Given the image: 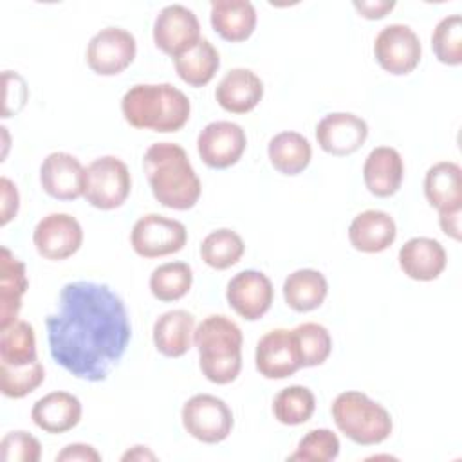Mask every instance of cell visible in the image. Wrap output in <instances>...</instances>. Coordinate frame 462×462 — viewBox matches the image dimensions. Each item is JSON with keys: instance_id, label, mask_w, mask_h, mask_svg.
I'll return each mask as SVG.
<instances>
[{"instance_id": "obj_1", "label": "cell", "mask_w": 462, "mask_h": 462, "mask_svg": "<svg viewBox=\"0 0 462 462\" xmlns=\"http://www.w3.org/2000/svg\"><path fill=\"white\" fill-rule=\"evenodd\" d=\"M51 357L70 375L99 383L123 359L132 339L125 301L106 283L78 280L60 291L45 318Z\"/></svg>"}, {"instance_id": "obj_2", "label": "cell", "mask_w": 462, "mask_h": 462, "mask_svg": "<svg viewBox=\"0 0 462 462\" xmlns=\"http://www.w3.org/2000/svg\"><path fill=\"white\" fill-rule=\"evenodd\" d=\"M143 168L155 200L170 209H191L202 191L186 150L175 143H153L143 155Z\"/></svg>"}, {"instance_id": "obj_3", "label": "cell", "mask_w": 462, "mask_h": 462, "mask_svg": "<svg viewBox=\"0 0 462 462\" xmlns=\"http://www.w3.org/2000/svg\"><path fill=\"white\" fill-rule=\"evenodd\" d=\"M121 112L134 128L170 134L188 123L191 103L170 83H137L125 92Z\"/></svg>"}, {"instance_id": "obj_4", "label": "cell", "mask_w": 462, "mask_h": 462, "mask_svg": "<svg viewBox=\"0 0 462 462\" xmlns=\"http://www.w3.org/2000/svg\"><path fill=\"white\" fill-rule=\"evenodd\" d=\"M202 375L215 384L233 383L242 370L240 327L224 314L204 318L193 334Z\"/></svg>"}, {"instance_id": "obj_5", "label": "cell", "mask_w": 462, "mask_h": 462, "mask_svg": "<svg viewBox=\"0 0 462 462\" xmlns=\"http://www.w3.org/2000/svg\"><path fill=\"white\" fill-rule=\"evenodd\" d=\"M337 430L359 446L384 442L393 430L390 411L357 390L341 392L330 408Z\"/></svg>"}, {"instance_id": "obj_6", "label": "cell", "mask_w": 462, "mask_h": 462, "mask_svg": "<svg viewBox=\"0 0 462 462\" xmlns=\"http://www.w3.org/2000/svg\"><path fill=\"white\" fill-rule=\"evenodd\" d=\"M132 189L128 166L116 155L94 159L85 168L83 197L97 209L110 211L123 206Z\"/></svg>"}, {"instance_id": "obj_7", "label": "cell", "mask_w": 462, "mask_h": 462, "mask_svg": "<svg viewBox=\"0 0 462 462\" xmlns=\"http://www.w3.org/2000/svg\"><path fill=\"white\" fill-rule=\"evenodd\" d=\"M180 419L184 430L204 444H218L226 440L233 430L231 408L211 393L189 397L180 410Z\"/></svg>"}, {"instance_id": "obj_8", "label": "cell", "mask_w": 462, "mask_h": 462, "mask_svg": "<svg viewBox=\"0 0 462 462\" xmlns=\"http://www.w3.org/2000/svg\"><path fill=\"white\" fill-rule=\"evenodd\" d=\"M186 242V226L175 218L157 213L141 217L130 233L132 249L143 258H161L179 253Z\"/></svg>"}, {"instance_id": "obj_9", "label": "cell", "mask_w": 462, "mask_h": 462, "mask_svg": "<svg viewBox=\"0 0 462 462\" xmlns=\"http://www.w3.org/2000/svg\"><path fill=\"white\" fill-rule=\"evenodd\" d=\"M374 56L383 70L393 76H406L419 65L422 45L410 25L390 23L377 32Z\"/></svg>"}, {"instance_id": "obj_10", "label": "cell", "mask_w": 462, "mask_h": 462, "mask_svg": "<svg viewBox=\"0 0 462 462\" xmlns=\"http://www.w3.org/2000/svg\"><path fill=\"white\" fill-rule=\"evenodd\" d=\"M137 52L135 38L123 27L97 31L87 45V65L99 76H117L130 67Z\"/></svg>"}, {"instance_id": "obj_11", "label": "cell", "mask_w": 462, "mask_h": 462, "mask_svg": "<svg viewBox=\"0 0 462 462\" xmlns=\"http://www.w3.org/2000/svg\"><path fill=\"white\" fill-rule=\"evenodd\" d=\"M200 38L197 14L180 4L166 5L155 16L153 42L157 49L171 58H177L195 47Z\"/></svg>"}, {"instance_id": "obj_12", "label": "cell", "mask_w": 462, "mask_h": 462, "mask_svg": "<svg viewBox=\"0 0 462 462\" xmlns=\"http://www.w3.org/2000/svg\"><path fill=\"white\" fill-rule=\"evenodd\" d=\"M247 146L245 132L231 121H213L197 137V152L202 162L213 170H226L240 161Z\"/></svg>"}, {"instance_id": "obj_13", "label": "cell", "mask_w": 462, "mask_h": 462, "mask_svg": "<svg viewBox=\"0 0 462 462\" xmlns=\"http://www.w3.org/2000/svg\"><path fill=\"white\" fill-rule=\"evenodd\" d=\"M32 242L42 258L58 262L78 253L83 244V229L69 213H49L36 224Z\"/></svg>"}, {"instance_id": "obj_14", "label": "cell", "mask_w": 462, "mask_h": 462, "mask_svg": "<svg viewBox=\"0 0 462 462\" xmlns=\"http://www.w3.org/2000/svg\"><path fill=\"white\" fill-rule=\"evenodd\" d=\"M273 283L262 271L245 269L227 282L226 300L229 307L247 321L263 318L273 305Z\"/></svg>"}, {"instance_id": "obj_15", "label": "cell", "mask_w": 462, "mask_h": 462, "mask_svg": "<svg viewBox=\"0 0 462 462\" xmlns=\"http://www.w3.org/2000/svg\"><path fill=\"white\" fill-rule=\"evenodd\" d=\"M254 365L265 379H287L301 368L292 330L274 328L265 332L254 352Z\"/></svg>"}, {"instance_id": "obj_16", "label": "cell", "mask_w": 462, "mask_h": 462, "mask_svg": "<svg viewBox=\"0 0 462 462\" xmlns=\"http://www.w3.org/2000/svg\"><path fill=\"white\" fill-rule=\"evenodd\" d=\"M368 137V125L352 112L327 114L316 125V141L330 155L345 157L357 152Z\"/></svg>"}, {"instance_id": "obj_17", "label": "cell", "mask_w": 462, "mask_h": 462, "mask_svg": "<svg viewBox=\"0 0 462 462\" xmlns=\"http://www.w3.org/2000/svg\"><path fill=\"white\" fill-rule=\"evenodd\" d=\"M40 184L56 200H76L85 189V168L67 152L49 153L40 166Z\"/></svg>"}, {"instance_id": "obj_18", "label": "cell", "mask_w": 462, "mask_h": 462, "mask_svg": "<svg viewBox=\"0 0 462 462\" xmlns=\"http://www.w3.org/2000/svg\"><path fill=\"white\" fill-rule=\"evenodd\" d=\"M401 271L417 282L437 280L448 263L442 244L430 236H413L399 249Z\"/></svg>"}, {"instance_id": "obj_19", "label": "cell", "mask_w": 462, "mask_h": 462, "mask_svg": "<svg viewBox=\"0 0 462 462\" xmlns=\"http://www.w3.org/2000/svg\"><path fill=\"white\" fill-rule=\"evenodd\" d=\"M263 97L262 79L249 69H231L217 85V103L231 114H247Z\"/></svg>"}, {"instance_id": "obj_20", "label": "cell", "mask_w": 462, "mask_h": 462, "mask_svg": "<svg viewBox=\"0 0 462 462\" xmlns=\"http://www.w3.org/2000/svg\"><path fill=\"white\" fill-rule=\"evenodd\" d=\"M404 179L401 153L390 146L374 148L363 164V180L375 197H392L399 191Z\"/></svg>"}, {"instance_id": "obj_21", "label": "cell", "mask_w": 462, "mask_h": 462, "mask_svg": "<svg viewBox=\"0 0 462 462\" xmlns=\"http://www.w3.org/2000/svg\"><path fill=\"white\" fill-rule=\"evenodd\" d=\"M81 402L69 392H51L38 399L31 410L32 422L52 435L65 433L81 420Z\"/></svg>"}, {"instance_id": "obj_22", "label": "cell", "mask_w": 462, "mask_h": 462, "mask_svg": "<svg viewBox=\"0 0 462 462\" xmlns=\"http://www.w3.org/2000/svg\"><path fill=\"white\" fill-rule=\"evenodd\" d=\"M397 236L395 220L381 209H366L354 217L348 227L350 245L361 253H381Z\"/></svg>"}, {"instance_id": "obj_23", "label": "cell", "mask_w": 462, "mask_h": 462, "mask_svg": "<svg viewBox=\"0 0 462 462\" xmlns=\"http://www.w3.org/2000/svg\"><path fill=\"white\" fill-rule=\"evenodd\" d=\"M209 22L226 42H245L256 27V9L247 0H213Z\"/></svg>"}, {"instance_id": "obj_24", "label": "cell", "mask_w": 462, "mask_h": 462, "mask_svg": "<svg viewBox=\"0 0 462 462\" xmlns=\"http://www.w3.org/2000/svg\"><path fill=\"white\" fill-rule=\"evenodd\" d=\"M29 280L25 265L7 247L0 249V330L18 319Z\"/></svg>"}, {"instance_id": "obj_25", "label": "cell", "mask_w": 462, "mask_h": 462, "mask_svg": "<svg viewBox=\"0 0 462 462\" xmlns=\"http://www.w3.org/2000/svg\"><path fill=\"white\" fill-rule=\"evenodd\" d=\"M424 195L439 213L462 209V170L453 161H440L424 175Z\"/></svg>"}, {"instance_id": "obj_26", "label": "cell", "mask_w": 462, "mask_h": 462, "mask_svg": "<svg viewBox=\"0 0 462 462\" xmlns=\"http://www.w3.org/2000/svg\"><path fill=\"white\" fill-rule=\"evenodd\" d=\"M195 316L184 309L161 314L153 323V345L164 357H182L193 343Z\"/></svg>"}, {"instance_id": "obj_27", "label": "cell", "mask_w": 462, "mask_h": 462, "mask_svg": "<svg viewBox=\"0 0 462 462\" xmlns=\"http://www.w3.org/2000/svg\"><path fill=\"white\" fill-rule=\"evenodd\" d=\"M328 292L327 278L316 269H298L283 282V300L294 312L318 309Z\"/></svg>"}, {"instance_id": "obj_28", "label": "cell", "mask_w": 462, "mask_h": 462, "mask_svg": "<svg viewBox=\"0 0 462 462\" xmlns=\"http://www.w3.org/2000/svg\"><path fill=\"white\" fill-rule=\"evenodd\" d=\"M267 155L276 171L282 175H298L301 173L312 157L310 143L305 135L287 130L276 134L267 144Z\"/></svg>"}, {"instance_id": "obj_29", "label": "cell", "mask_w": 462, "mask_h": 462, "mask_svg": "<svg viewBox=\"0 0 462 462\" xmlns=\"http://www.w3.org/2000/svg\"><path fill=\"white\" fill-rule=\"evenodd\" d=\"M173 65L184 83L199 88L208 85L217 74L220 67V54L209 40L200 38L195 47L173 58Z\"/></svg>"}, {"instance_id": "obj_30", "label": "cell", "mask_w": 462, "mask_h": 462, "mask_svg": "<svg viewBox=\"0 0 462 462\" xmlns=\"http://www.w3.org/2000/svg\"><path fill=\"white\" fill-rule=\"evenodd\" d=\"M36 359V336L29 321L16 319L0 330V365L23 366Z\"/></svg>"}, {"instance_id": "obj_31", "label": "cell", "mask_w": 462, "mask_h": 462, "mask_svg": "<svg viewBox=\"0 0 462 462\" xmlns=\"http://www.w3.org/2000/svg\"><path fill=\"white\" fill-rule=\"evenodd\" d=\"M245 245L242 236L227 227L211 231L200 244V258L206 265L217 271L233 267L244 256Z\"/></svg>"}, {"instance_id": "obj_32", "label": "cell", "mask_w": 462, "mask_h": 462, "mask_svg": "<svg viewBox=\"0 0 462 462\" xmlns=\"http://www.w3.org/2000/svg\"><path fill=\"white\" fill-rule=\"evenodd\" d=\"M193 283V271L186 262H168L150 274V291L155 300L170 303L184 298Z\"/></svg>"}, {"instance_id": "obj_33", "label": "cell", "mask_w": 462, "mask_h": 462, "mask_svg": "<svg viewBox=\"0 0 462 462\" xmlns=\"http://www.w3.org/2000/svg\"><path fill=\"white\" fill-rule=\"evenodd\" d=\"M316 410V397L307 386L292 384L280 390L273 399L274 419L285 426L307 422Z\"/></svg>"}, {"instance_id": "obj_34", "label": "cell", "mask_w": 462, "mask_h": 462, "mask_svg": "<svg viewBox=\"0 0 462 462\" xmlns=\"http://www.w3.org/2000/svg\"><path fill=\"white\" fill-rule=\"evenodd\" d=\"M292 334L296 339L301 366H319L328 359L332 352V337L323 325L307 321L292 328Z\"/></svg>"}, {"instance_id": "obj_35", "label": "cell", "mask_w": 462, "mask_h": 462, "mask_svg": "<svg viewBox=\"0 0 462 462\" xmlns=\"http://www.w3.org/2000/svg\"><path fill=\"white\" fill-rule=\"evenodd\" d=\"M431 49L435 58L449 67L462 63V18L460 14L444 16L433 29Z\"/></svg>"}, {"instance_id": "obj_36", "label": "cell", "mask_w": 462, "mask_h": 462, "mask_svg": "<svg viewBox=\"0 0 462 462\" xmlns=\"http://www.w3.org/2000/svg\"><path fill=\"white\" fill-rule=\"evenodd\" d=\"M45 379V368L36 359L23 366L0 365V390L9 399H22L34 392Z\"/></svg>"}, {"instance_id": "obj_37", "label": "cell", "mask_w": 462, "mask_h": 462, "mask_svg": "<svg viewBox=\"0 0 462 462\" xmlns=\"http://www.w3.org/2000/svg\"><path fill=\"white\" fill-rule=\"evenodd\" d=\"M339 439L332 430L316 428L307 431L292 455L287 460H301V462H328L337 458L339 455Z\"/></svg>"}, {"instance_id": "obj_38", "label": "cell", "mask_w": 462, "mask_h": 462, "mask_svg": "<svg viewBox=\"0 0 462 462\" xmlns=\"http://www.w3.org/2000/svg\"><path fill=\"white\" fill-rule=\"evenodd\" d=\"M40 457V440L23 430L5 433L0 442V458L4 462H38Z\"/></svg>"}, {"instance_id": "obj_39", "label": "cell", "mask_w": 462, "mask_h": 462, "mask_svg": "<svg viewBox=\"0 0 462 462\" xmlns=\"http://www.w3.org/2000/svg\"><path fill=\"white\" fill-rule=\"evenodd\" d=\"M2 85H4L2 117L7 119L11 116H16L25 106L29 90H27L25 79L18 72H11V70H4Z\"/></svg>"}, {"instance_id": "obj_40", "label": "cell", "mask_w": 462, "mask_h": 462, "mask_svg": "<svg viewBox=\"0 0 462 462\" xmlns=\"http://www.w3.org/2000/svg\"><path fill=\"white\" fill-rule=\"evenodd\" d=\"M0 226H7L18 213L20 195L16 184L7 177L0 179Z\"/></svg>"}, {"instance_id": "obj_41", "label": "cell", "mask_w": 462, "mask_h": 462, "mask_svg": "<svg viewBox=\"0 0 462 462\" xmlns=\"http://www.w3.org/2000/svg\"><path fill=\"white\" fill-rule=\"evenodd\" d=\"M99 460H101V453L94 446L83 444V442L69 444L56 455V462H99Z\"/></svg>"}, {"instance_id": "obj_42", "label": "cell", "mask_w": 462, "mask_h": 462, "mask_svg": "<svg viewBox=\"0 0 462 462\" xmlns=\"http://www.w3.org/2000/svg\"><path fill=\"white\" fill-rule=\"evenodd\" d=\"M356 11L359 13V16L366 18V20H381L384 18L393 7L395 2H388V0H377V2H354Z\"/></svg>"}, {"instance_id": "obj_43", "label": "cell", "mask_w": 462, "mask_h": 462, "mask_svg": "<svg viewBox=\"0 0 462 462\" xmlns=\"http://www.w3.org/2000/svg\"><path fill=\"white\" fill-rule=\"evenodd\" d=\"M460 215L462 209H453V211H442L439 213V226L444 235H448L453 240H460Z\"/></svg>"}, {"instance_id": "obj_44", "label": "cell", "mask_w": 462, "mask_h": 462, "mask_svg": "<svg viewBox=\"0 0 462 462\" xmlns=\"http://www.w3.org/2000/svg\"><path fill=\"white\" fill-rule=\"evenodd\" d=\"M155 458L157 457L146 446H134L121 457V460H155Z\"/></svg>"}]
</instances>
